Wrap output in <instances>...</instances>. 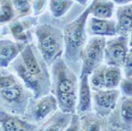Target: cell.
<instances>
[{"instance_id":"obj_4","label":"cell","mask_w":132,"mask_h":131,"mask_svg":"<svg viewBox=\"0 0 132 131\" xmlns=\"http://www.w3.org/2000/svg\"><path fill=\"white\" fill-rule=\"evenodd\" d=\"M121 80V73L117 67H109L96 72L92 77V84L97 89H114Z\"/></svg>"},{"instance_id":"obj_15","label":"cell","mask_w":132,"mask_h":131,"mask_svg":"<svg viewBox=\"0 0 132 131\" xmlns=\"http://www.w3.org/2000/svg\"><path fill=\"white\" fill-rule=\"evenodd\" d=\"M41 51L47 59L52 58L58 48V43L52 34H45L40 39Z\"/></svg>"},{"instance_id":"obj_17","label":"cell","mask_w":132,"mask_h":131,"mask_svg":"<svg viewBox=\"0 0 132 131\" xmlns=\"http://www.w3.org/2000/svg\"><path fill=\"white\" fill-rule=\"evenodd\" d=\"M57 103L59 105L62 112L64 113H72L75 111L76 105L77 97L76 94H57Z\"/></svg>"},{"instance_id":"obj_8","label":"cell","mask_w":132,"mask_h":131,"mask_svg":"<svg viewBox=\"0 0 132 131\" xmlns=\"http://www.w3.org/2000/svg\"><path fill=\"white\" fill-rule=\"evenodd\" d=\"M105 57L108 63L112 66H121L126 61L127 49L123 39L110 43L105 50Z\"/></svg>"},{"instance_id":"obj_23","label":"cell","mask_w":132,"mask_h":131,"mask_svg":"<svg viewBox=\"0 0 132 131\" xmlns=\"http://www.w3.org/2000/svg\"><path fill=\"white\" fill-rule=\"evenodd\" d=\"M12 5L21 14H27L30 10V0H11Z\"/></svg>"},{"instance_id":"obj_14","label":"cell","mask_w":132,"mask_h":131,"mask_svg":"<svg viewBox=\"0 0 132 131\" xmlns=\"http://www.w3.org/2000/svg\"><path fill=\"white\" fill-rule=\"evenodd\" d=\"M117 14L119 22L116 30L121 34H126L131 29V6L119 8Z\"/></svg>"},{"instance_id":"obj_13","label":"cell","mask_w":132,"mask_h":131,"mask_svg":"<svg viewBox=\"0 0 132 131\" xmlns=\"http://www.w3.org/2000/svg\"><path fill=\"white\" fill-rule=\"evenodd\" d=\"M21 57L23 59V66L26 71L32 76H37L40 73V66L36 60V58L30 46H26L21 51Z\"/></svg>"},{"instance_id":"obj_2","label":"cell","mask_w":132,"mask_h":131,"mask_svg":"<svg viewBox=\"0 0 132 131\" xmlns=\"http://www.w3.org/2000/svg\"><path fill=\"white\" fill-rule=\"evenodd\" d=\"M26 92L18 84L0 89V108L6 111L18 115L26 108Z\"/></svg>"},{"instance_id":"obj_19","label":"cell","mask_w":132,"mask_h":131,"mask_svg":"<svg viewBox=\"0 0 132 131\" xmlns=\"http://www.w3.org/2000/svg\"><path fill=\"white\" fill-rule=\"evenodd\" d=\"M72 5L70 0H51L50 9L54 17L59 18L63 15Z\"/></svg>"},{"instance_id":"obj_1","label":"cell","mask_w":132,"mask_h":131,"mask_svg":"<svg viewBox=\"0 0 132 131\" xmlns=\"http://www.w3.org/2000/svg\"><path fill=\"white\" fill-rule=\"evenodd\" d=\"M92 4L78 17L75 21L67 26L64 32V38L67 47V52L71 55H76V52L85 43L86 35L85 30L86 21L91 12Z\"/></svg>"},{"instance_id":"obj_26","label":"cell","mask_w":132,"mask_h":131,"mask_svg":"<svg viewBox=\"0 0 132 131\" xmlns=\"http://www.w3.org/2000/svg\"><path fill=\"white\" fill-rule=\"evenodd\" d=\"M66 131H81L80 125V118L78 115H74L71 116L70 121L66 128Z\"/></svg>"},{"instance_id":"obj_5","label":"cell","mask_w":132,"mask_h":131,"mask_svg":"<svg viewBox=\"0 0 132 131\" xmlns=\"http://www.w3.org/2000/svg\"><path fill=\"white\" fill-rule=\"evenodd\" d=\"M119 96V92L116 89L105 90L98 89L96 91L93 95V97L98 114L102 115L112 111L116 106Z\"/></svg>"},{"instance_id":"obj_22","label":"cell","mask_w":132,"mask_h":131,"mask_svg":"<svg viewBox=\"0 0 132 131\" xmlns=\"http://www.w3.org/2000/svg\"><path fill=\"white\" fill-rule=\"evenodd\" d=\"M120 115L123 122L131 125L132 118V105H131V97H126L123 100L120 106Z\"/></svg>"},{"instance_id":"obj_21","label":"cell","mask_w":132,"mask_h":131,"mask_svg":"<svg viewBox=\"0 0 132 131\" xmlns=\"http://www.w3.org/2000/svg\"><path fill=\"white\" fill-rule=\"evenodd\" d=\"M14 16V9L12 3L5 0L0 6V23H6L10 21Z\"/></svg>"},{"instance_id":"obj_12","label":"cell","mask_w":132,"mask_h":131,"mask_svg":"<svg viewBox=\"0 0 132 131\" xmlns=\"http://www.w3.org/2000/svg\"><path fill=\"white\" fill-rule=\"evenodd\" d=\"M90 29L94 34L101 36H114L116 32V26L114 21H107L106 19L97 18L91 19Z\"/></svg>"},{"instance_id":"obj_29","label":"cell","mask_w":132,"mask_h":131,"mask_svg":"<svg viewBox=\"0 0 132 131\" xmlns=\"http://www.w3.org/2000/svg\"><path fill=\"white\" fill-rule=\"evenodd\" d=\"M75 1H77L78 3H79L84 5V4H86V3L88 1V0H75Z\"/></svg>"},{"instance_id":"obj_20","label":"cell","mask_w":132,"mask_h":131,"mask_svg":"<svg viewBox=\"0 0 132 131\" xmlns=\"http://www.w3.org/2000/svg\"><path fill=\"white\" fill-rule=\"evenodd\" d=\"M56 93H62V94H76V87L74 82L71 80L65 77H61L59 78L58 85H57V89Z\"/></svg>"},{"instance_id":"obj_28","label":"cell","mask_w":132,"mask_h":131,"mask_svg":"<svg viewBox=\"0 0 132 131\" xmlns=\"http://www.w3.org/2000/svg\"><path fill=\"white\" fill-rule=\"evenodd\" d=\"M113 2H115L117 4H120V5H124L128 3H130L131 0H112Z\"/></svg>"},{"instance_id":"obj_7","label":"cell","mask_w":132,"mask_h":131,"mask_svg":"<svg viewBox=\"0 0 132 131\" xmlns=\"http://www.w3.org/2000/svg\"><path fill=\"white\" fill-rule=\"evenodd\" d=\"M57 100L53 96H47L38 100L31 107L30 118L36 122H40L50 115L57 108Z\"/></svg>"},{"instance_id":"obj_27","label":"cell","mask_w":132,"mask_h":131,"mask_svg":"<svg viewBox=\"0 0 132 131\" xmlns=\"http://www.w3.org/2000/svg\"><path fill=\"white\" fill-rule=\"evenodd\" d=\"M121 89L127 97H131V81L126 80L123 81L121 84Z\"/></svg>"},{"instance_id":"obj_10","label":"cell","mask_w":132,"mask_h":131,"mask_svg":"<svg viewBox=\"0 0 132 131\" xmlns=\"http://www.w3.org/2000/svg\"><path fill=\"white\" fill-rule=\"evenodd\" d=\"M88 76V74H81V77L78 110L81 113L89 111L92 107V95Z\"/></svg>"},{"instance_id":"obj_18","label":"cell","mask_w":132,"mask_h":131,"mask_svg":"<svg viewBox=\"0 0 132 131\" xmlns=\"http://www.w3.org/2000/svg\"><path fill=\"white\" fill-rule=\"evenodd\" d=\"M83 131H102V123L98 118L93 115H84L80 120Z\"/></svg>"},{"instance_id":"obj_3","label":"cell","mask_w":132,"mask_h":131,"mask_svg":"<svg viewBox=\"0 0 132 131\" xmlns=\"http://www.w3.org/2000/svg\"><path fill=\"white\" fill-rule=\"evenodd\" d=\"M105 40L103 37H96L87 44L83 53L82 74H89L102 60Z\"/></svg>"},{"instance_id":"obj_6","label":"cell","mask_w":132,"mask_h":131,"mask_svg":"<svg viewBox=\"0 0 132 131\" xmlns=\"http://www.w3.org/2000/svg\"><path fill=\"white\" fill-rule=\"evenodd\" d=\"M34 126L0 108V131H33Z\"/></svg>"},{"instance_id":"obj_11","label":"cell","mask_w":132,"mask_h":131,"mask_svg":"<svg viewBox=\"0 0 132 131\" xmlns=\"http://www.w3.org/2000/svg\"><path fill=\"white\" fill-rule=\"evenodd\" d=\"M71 116L64 112H57L47 120L39 131H63L70 121Z\"/></svg>"},{"instance_id":"obj_16","label":"cell","mask_w":132,"mask_h":131,"mask_svg":"<svg viewBox=\"0 0 132 131\" xmlns=\"http://www.w3.org/2000/svg\"><path fill=\"white\" fill-rule=\"evenodd\" d=\"M113 3L112 2H98L96 3H92L91 11L93 15L100 19L110 18L112 16Z\"/></svg>"},{"instance_id":"obj_24","label":"cell","mask_w":132,"mask_h":131,"mask_svg":"<svg viewBox=\"0 0 132 131\" xmlns=\"http://www.w3.org/2000/svg\"><path fill=\"white\" fill-rule=\"evenodd\" d=\"M10 31L14 37L20 40H26V33L24 32V26L19 21H16L10 25Z\"/></svg>"},{"instance_id":"obj_9","label":"cell","mask_w":132,"mask_h":131,"mask_svg":"<svg viewBox=\"0 0 132 131\" xmlns=\"http://www.w3.org/2000/svg\"><path fill=\"white\" fill-rule=\"evenodd\" d=\"M21 51L19 45L10 40H0V68H6Z\"/></svg>"},{"instance_id":"obj_25","label":"cell","mask_w":132,"mask_h":131,"mask_svg":"<svg viewBox=\"0 0 132 131\" xmlns=\"http://www.w3.org/2000/svg\"><path fill=\"white\" fill-rule=\"evenodd\" d=\"M16 84H18V82L13 75L11 74L3 75L0 72V89L6 88Z\"/></svg>"}]
</instances>
